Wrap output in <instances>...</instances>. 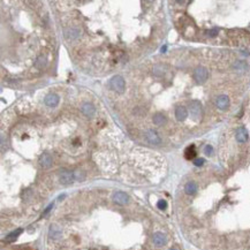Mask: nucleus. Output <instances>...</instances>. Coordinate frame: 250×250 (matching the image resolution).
<instances>
[{
    "mask_svg": "<svg viewBox=\"0 0 250 250\" xmlns=\"http://www.w3.org/2000/svg\"><path fill=\"white\" fill-rule=\"evenodd\" d=\"M110 86H111L113 90H115L117 92H123V91H125V86H126L123 77H122V76H119V75L112 77V80L110 81Z\"/></svg>",
    "mask_w": 250,
    "mask_h": 250,
    "instance_id": "nucleus-1",
    "label": "nucleus"
},
{
    "mask_svg": "<svg viewBox=\"0 0 250 250\" xmlns=\"http://www.w3.org/2000/svg\"><path fill=\"white\" fill-rule=\"evenodd\" d=\"M194 79L197 83H204L207 80V71L204 67H198L194 71Z\"/></svg>",
    "mask_w": 250,
    "mask_h": 250,
    "instance_id": "nucleus-2",
    "label": "nucleus"
},
{
    "mask_svg": "<svg viewBox=\"0 0 250 250\" xmlns=\"http://www.w3.org/2000/svg\"><path fill=\"white\" fill-rule=\"evenodd\" d=\"M189 111H190L191 117H194V119H198L202 114V106L201 103L197 100H192L189 105Z\"/></svg>",
    "mask_w": 250,
    "mask_h": 250,
    "instance_id": "nucleus-3",
    "label": "nucleus"
},
{
    "mask_svg": "<svg viewBox=\"0 0 250 250\" xmlns=\"http://www.w3.org/2000/svg\"><path fill=\"white\" fill-rule=\"evenodd\" d=\"M75 180L74 178V173H71L67 169H61L60 173V182L62 184H71V182Z\"/></svg>",
    "mask_w": 250,
    "mask_h": 250,
    "instance_id": "nucleus-4",
    "label": "nucleus"
},
{
    "mask_svg": "<svg viewBox=\"0 0 250 250\" xmlns=\"http://www.w3.org/2000/svg\"><path fill=\"white\" fill-rule=\"evenodd\" d=\"M145 138H146V141L150 143V144H153V145H158V144H160V142H161V140H160L159 135H158L155 130H148L146 131V134H145Z\"/></svg>",
    "mask_w": 250,
    "mask_h": 250,
    "instance_id": "nucleus-5",
    "label": "nucleus"
},
{
    "mask_svg": "<svg viewBox=\"0 0 250 250\" xmlns=\"http://www.w3.org/2000/svg\"><path fill=\"white\" fill-rule=\"evenodd\" d=\"M113 201L115 203H118V204H120V205H125V204L128 203L129 197H128V195H127L126 192L117 191V192H114V195H113Z\"/></svg>",
    "mask_w": 250,
    "mask_h": 250,
    "instance_id": "nucleus-6",
    "label": "nucleus"
},
{
    "mask_svg": "<svg viewBox=\"0 0 250 250\" xmlns=\"http://www.w3.org/2000/svg\"><path fill=\"white\" fill-rule=\"evenodd\" d=\"M152 241H153V244L156 247H163L165 246L167 242V238L165 236V234L160 233V232H157L153 234V238H152Z\"/></svg>",
    "mask_w": 250,
    "mask_h": 250,
    "instance_id": "nucleus-7",
    "label": "nucleus"
},
{
    "mask_svg": "<svg viewBox=\"0 0 250 250\" xmlns=\"http://www.w3.org/2000/svg\"><path fill=\"white\" fill-rule=\"evenodd\" d=\"M215 105L217 107H219L220 110H226L228 105H229V99H228V97L225 95H221L219 96L218 98H217V100H215Z\"/></svg>",
    "mask_w": 250,
    "mask_h": 250,
    "instance_id": "nucleus-8",
    "label": "nucleus"
},
{
    "mask_svg": "<svg viewBox=\"0 0 250 250\" xmlns=\"http://www.w3.org/2000/svg\"><path fill=\"white\" fill-rule=\"evenodd\" d=\"M59 103V96L55 94H51V95L46 96L45 98V104L50 107H55Z\"/></svg>",
    "mask_w": 250,
    "mask_h": 250,
    "instance_id": "nucleus-9",
    "label": "nucleus"
},
{
    "mask_svg": "<svg viewBox=\"0 0 250 250\" xmlns=\"http://www.w3.org/2000/svg\"><path fill=\"white\" fill-rule=\"evenodd\" d=\"M39 164L43 168H48L52 165V158L48 153H43L39 158Z\"/></svg>",
    "mask_w": 250,
    "mask_h": 250,
    "instance_id": "nucleus-10",
    "label": "nucleus"
},
{
    "mask_svg": "<svg viewBox=\"0 0 250 250\" xmlns=\"http://www.w3.org/2000/svg\"><path fill=\"white\" fill-rule=\"evenodd\" d=\"M236 140L240 143H244L248 140V131L244 127H240L236 130Z\"/></svg>",
    "mask_w": 250,
    "mask_h": 250,
    "instance_id": "nucleus-11",
    "label": "nucleus"
},
{
    "mask_svg": "<svg viewBox=\"0 0 250 250\" xmlns=\"http://www.w3.org/2000/svg\"><path fill=\"white\" fill-rule=\"evenodd\" d=\"M187 115H188V111H187L186 107L183 106L177 107V110H175V117H177V119L179 121H183V120L187 118Z\"/></svg>",
    "mask_w": 250,
    "mask_h": 250,
    "instance_id": "nucleus-12",
    "label": "nucleus"
},
{
    "mask_svg": "<svg viewBox=\"0 0 250 250\" xmlns=\"http://www.w3.org/2000/svg\"><path fill=\"white\" fill-rule=\"evenodd\" d=\"M197 189H198V187H197L196 182H194V181H189L184 186V191H186L187 195H194V194H196Z\"/></svg>",
    "mask_w": 250,
    "mask_h": 250,
    "instance_id": "nucleus-13",
    "label": "nucleus"
},
{
    "mask_svg": "<svg viewBox=\"0 0 250 250\" xmlns=\"http://www.w3.org/2000/svg\"><path fill=\"white\" fill-rule=\"evenodd\" d=\"M80 35V32H79V30L77 29H75V28H71V29H68L66 32H65V36H66V38L67 39H69V40H74L75 38H77Z\"/></svg>",
    "mask_w": 250,
    "mask_h": 250,
    "instance_id": "nucleus-14",
    "label": "nucleus"
},
{
    "mask_svg": "<svg viewBox=\"0 0 250 250\" xmlns=\"http://www.w3.org/2000/svg\"><path fill=\"white\" fill-rule=\"evenodd\" d=\"M82 112L86 117H92L95 114V107L91 104H84L83 107H82Z\"/></svg>",
    "mask_w": 250,
    "mask_h": 250,
    "instance_id": "nucleus-15",
    "label": "nucleus"
},
{
    "mask_svg": "<svg viewBox=\"0 0 250 250\" xmlns=\"http://www.w3.org/2000/svg\"><path fill=\"white\" fill-rule=\"evenodd\" d=\"M195 156H196V150H195L194 145H190L189 148L186 149V151H184L186 159H192V158H195Z\"/></svg>",
    "mask_w": 250,
    "mask_h": 250,
    "instance_id": "nucleus-16",
    "label": "nucleus"
},
{
    "mask_svg": "<svg viewBox=\"0 0 250 250\" xmlns=\"http://www.w3.org/2000/svg\"><path fill=\"white\" fill-rule=\"evenodd\" d=\"M165 121H166V119L163 114H156L153 117V123L157 126H161L163 123H165Z\"/></svg>",
    "mask_w": 250,
    "mask_h": 250,
    "instance_id": "nucleus-17",
    "label": "nucleus"
},
{
    "mask_svg": "<svg viewBox=\"0 0 250 250\" xmlns=\"http://www.w3.org/2000/svg\"><path fill=\"white\" fill-rule=\"evenodd\" d=\"M35 65H36V67H37V68H39V69H40V68H43V67L46 65V59H45L43 55H40L38 59L36 60Z\"/></svg>",
    "mask_w": 250,
    "mask_h": 250,
    "instance_id": "nucleus-18",
    "label": "nucleus"
},
{
    "mask_svg": "<svg viewBox=\"0 0 250 250\" xmlns=\"http://www.w3.org/2000/svg\"><path fill=\"white\" fill-rule=\"evenodd\" d=\"M22 233V229H16L15 232H13V233H11L8 236H7V241H13L14 238H16L20 234Z\"/></svg>",
    "mask_w": 250,
    "mask_h": 250,
    "instance_id": "nucleus-19",
    "label": "nucleus"
},
{
    "mask_svg": "<svg viewBox=\"0 0 250 250\" xmlns=\"http://www.w3.org/2000/svg\"><path fill=\"white\" fill-rule=\"evenodd\" d=\"M157 206H158V209H160V210H165L167 207V202L165 200H160L159 202L157 203Z\"/></svg>",
    "mask_w": 250,
    "mask_h": 250,
    "instance_id": "nucleus-20",
    "label": "nucleus"
},
{
    "mask_svg": "<svg viewBox=\"0 0 250 250\" xmlns=\"http://www.w3.org/2000/svg\"><path fill=\"white\" fill-rule=\"evenodd\" d=\"M74 178H75V180H77V181H82L84 179V175L82 172L76 171V172H74Z\"/></svg>",
    "mask_w": 250,
    "mask_h": 250,
    "instance_id": "nucleus-21",
    "label": "nucleus"
},
{
    "mask_svg": "<svg viewBox=\"0 0 250 250\" xmlns=\"http://www.w3.org/2000/svg\"><path fill=\"white\" fill-rule=\"evenodd\" d=\"M204 152H205V155L211 156L212 155V152H213L212 146H211V145H206V146H205V149H204Z\"/></svg>",
    "mask_w": 250,
    "mask_h": 250,
    "instance_id": "nucleus-22",
    "label": "nucleus"
},
{
    "mask_svg": "<svg viewBox=\"0 0 250 250\" xmlns=\"http://www.w3.org/2000/svg\"><path fill=\"white\" fill-rule=\"evenodd\" d=\"M194 164H195L196 166H202L203 164H204V159H203V158H198V159H195V160H194Z\"/></svg>",
    "mask_w": 250,
    "mask_h": 250,
    "instance_id": "nucleus-23",
    "label": "nucleus"
},
{
    "mask_svg": "<svg viewBox=\"0 0 250 250\" xmlns=\"http://www.w3.org/2000/svg\"><path fill=\"white\" fill-rule=\"evenodd\" d=\"M217 32H218V30H211V31H209V36H211V37H213V36L217 35Z\"/></svg>",
    "mask_w": 250,
    "mask_h": 250,
    "instance_id": "nucleus-24",
    "label": "nucleus"
},
{
    "mask_svg": "<svg viewBox=\"0 0 250 250\" xmlns=\"http://www.w3.org/2000/svg\"><path fill=\"white\" fill-rule=\"evenodd\" d=\"M161 51L164 52V51H166V46H164V48H161Z\"/></svg>",
    "mask_w": 250,
    "mask_h": 250,
    "instance_id": "nucleus-25",
    "label": "nucleus"
},
{
    "mask_svg": "<svg viewBox=\"0 0 250 250\" xmlns=\"http://www.w3.org/2000/svg\"><path fill=\"white\" fill-rule=\"evenodd\" d=\"M169 250H179L178 248H172V249H169Z\"/></svg>",
    "mask_w": 250,
    "mask_h": 250,
    "instance_id": "nucleus-26",
    "label": "nucleus"
}]
</instances>
